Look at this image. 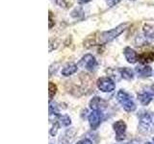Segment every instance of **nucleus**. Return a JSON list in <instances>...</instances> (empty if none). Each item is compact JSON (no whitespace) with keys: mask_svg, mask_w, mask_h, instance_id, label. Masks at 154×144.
I'll return each mask as SVG.
<instances>
[{"mask_svg":"<svg viewBox=\"0 0 154 144\" xmlns=\"http://www.w3.org/2000/svg\"><path fill=\"white\" fill-rule=\"evenodd\" d=\"M114 131L116 132V139L118 141H122L125 138V132H126V124L122 120H119L113 125Z\"/></svg>","mask_w":154,"mask_h":144,"instance_id":"obj_6","label":"nucleus"},{"mask_svg":"<svg viewBox=\"0 0 154 144\" xmlns=\"http://www.w3.org/2000/svg\"><path fill=\"white\" fill-rule=\"evenodd\" d=\"M138 99L140 100V102H141L143 106H146L151 102L152 94L149 93L148 91H146V92L138 94Z\"/></svg>","mask_w":154,"mask_h":144,"instance_id":"obj_12","label":"nucleus"},{"mask_svg":"<svg viewBox=\"0 0 154 144\" xmlns=\"http://www.w3.org/2000/svg\"><path fill=\"white\" fill-rule=\"evenodd\" d=\"M113 1H115V0H113ZM113 1H112V2H113Z\"/></svg>","mask_w":154,"mask_h":144,"instance_id":"obj_25","label":"nucleus"},{"mask_svg":"<svg viewBox=\"0 0 154 144\" xmlns=\"http://www.w3.org/2000/svg\"><path fill=\"white\" fill-rule=\"evenodd\" d=\"M97 86L103 92H112L116 88V85L112 79L108 77H102L97 80Z\"/></svg>","mask_w":154,"mask_h":144,"instance_id":"obj_4","label":"nucleus"},{"mask_svg":"<svg viewBox=\"0 0 154 144\" xmlns=\"http://www.w3.org/2000/svg\"><path fill=\"white\" fill-rule=\"evenodd\" d=\"M129 26V23H122L120 25L117 26L116 28L112 29V30L106 31L103 33H100L99 37L96 38H94V41L91 42L93 45H96V44H106L107 42L112 41L113 40H115L116 38H118L120 34L123 33L126 28Z\"/></svg>","mask_w":154,"mask_h":144,"instance_id":"obj_1","label":"nucleus"},{"mask_svg":"<svg viewBox=\"0 0 154 144\" xmlns=\"http://www.w3.org/2000/svg\"><path fill=\"white\" fill-rule=\"evenodd\" d=\"M103 120V113L101 110H93L89 115V123L91 129H96Z\"/></svg>","mask_w":154,"mask_h":144,"instance_id":"obj_7","label":"nucleus"},{"mask_svg":"<svg viewBox=\"0 0 154 144\" xmlns=\"http://www.w3.org/2000/svg\"><path fill=\"white\" fill-rule=\"evenodd\" d=\"M48 89H49V102H51L53 97H54L57 92V86L54 83L49 82V84H48Z\"/></svg>","mask_w":154,"mask_h":144,"instance_id":"obj_16","label":"nucleus"},{"mask_svg":"<svg viewBox=\"0 0 154 144\" xmlns=\"http://www.w3.org/2000/svg\"><path fill=\"white\" fill-rule=\"evenodd\" d=\"M53 26H54V21H53V19H52V13L49 12V29H51Z\"/></svg>","mask_w":154,"mask_h":144,"instance_id":"obj_19","label":"nucleus"},{"mask_svg":"<svg viewBox=\"0 0 154 144\" xmlns=\"http://www.w3.org/2000/svg\"><path fill=\"white\" fill-rule=\"evenodd\" d=\"M58 118H59L60 122L62 123V125H64V126H69V125L71 124V119L70 117L69 116V115H59L58 116Z\"/></svg>","mask_w":154,"mask_h":144,"instance_id":"obj_17","label":"nucleus"},{"mask_svg":"<svg viewBox=\"0 0 154 144\" xmlns=\"http://www.w3.org/2000/svg\"><path fill=\"white\" fill-rule=\"evenodd\" d=\"M119 72H120V75H122V77L125 80H132L133 77H134L133 70L131 68H128V67H123V68H120Z\"/></svg>","mask_w":154,"mask_h":144,"instance_id":"obj_14","label":"nucleus"},{"mask_svg":"<svg viewBox=\"0 0 154 144\" xmlns=\"http://www.w3.org/2000/svg\"><path fill=\"white\" fill-rule=\"evenodd\" d=\"M128 144H138V143L136 141H132V142H129Z\"/></svg>","mask_w":154,"mask_h":144,"instance_id":"obj_22","label":"nucleus"},{"mask_svg":"<svg viewBox=\"0 0 154 144\" xmlns=\"http://www.w3.org/2000/svg\"><path fill=\"white\" fill-rule=\"evenodd\" d=\"M77 71V65L74 64H67L66 66H65L64 68L62 70V74L67 77V76H70L72 74H74L75 72Z\"/></svg>","mask_w":154,"mask_h":144,"instance_id":"obj_13","label":"nucleus"},{"mask_svg":"<svg viewBox=\"0 0 154 144\" xmlns=\"http://www.w3.org/2000/svg\"><path fill=\"white\" fill-rule=\"evenodd\" d=\"M58 129H59V123L54 122V123H53V125H52L51 129H50V134H51L52 136H56V134L58 132Z\"/></svg>","mask_w":154,"mask_h":144,"instance_id":"obj_18","label":"nucleus"},{"mask_svg":"<svg viewBox=\"0 0 154 144\" xmlns=\"http://www.w3.org/2000/svg\"><path fill=\"white\" fill-rule=\"evenodd\" d=\"M144 144H152V143H150V142H146V143H144Z\"/></svg>","mask_w":154,"mask_h":144,"instance_id":"obj_23","label":"nucleus"},{"mask_svg":"<svg viewBox=\"0 0 154 144\" xmlns=\"http://www.w3.org/2000/svg\"><path fill=\"white\" fill-rule=\"evenodd\" d=\"M105 106H106L105 101H103L99 97H94L90 102V107L94 110H100L102 108H104Z\"/></svg>","mask_w":154,"mask_h":144,"instance_id":"obj_10","label":"nucleus"},{"mask_svg":"<svg viewBox=\"0 0 154 144\" xmlns=\"http://www.w3.org/2000/svg\"><path fill=\"white\" fill-rule=\"evenodd\" d=\"M140 130L143 133H151L154 131V123L151 115L148 112L143 113V115H141L140 117Z\"/></svg>","mask_w":154,"mask_h":144,"instance_id":"obj_3","label":"nucleus"},{"mask_svg":"<svg viewBox=\"0 0 154 144\" xmlns=\"http://www.w3.org/2000/svg\"><path fill=\"white\" fill-rule=\"evenodd\" d=\"M143 31L146 38H154V26L150 25V24H144L143 27Z\"/></svg>","mask_w":154,"mask_h":144,"instance_id":"obj_15","label":"nucleus"},{"mask_svg":"<svg viewBox=\"0 0 154 144\" xmlns=\"http://www.w3.org/2000/svg\"><path fill=\"white\" fill-rule=\"evenodd\" d=\"M135 71L138 74L139 77L142 78H146L152 75V68L148 65H139L135 68Z\"/></svg>","mask_w":154,"mask_h":144,"instance_id":"obj_9","label":"nucleus"},{"mask_svg":"<svg viewBox=\"0 0 154 144\" xmlns=\"http://www.w3.org/2000/svg\"><path fill=\"white\" fill-rule=\"evenodd\" d=\"M117 98L119 104L122 106L123 109L128 112H134L136 110V105H135L134 101L132 100L131 96L124 90H119L117 94Z\"/></svg>","mask_w":154,"mask_h":144,"instance_id":"obj_2","label":"nucleus"},{"mask_svg":"<svg viewBox=\"0 0 154 144\" xmlns=\"http://www.w3.org/2000/svg\"><path fill=\"white\" fill-rule=\"evenodd\" d=\"M76 144H93V143H91V141L89 140V139H82V140L78 141Z\"/></svg>","mask_w":154,"mask_h":144,"instance_id":"obj_20","label":"nucleus"},{"mask_svg":"<svg viewBox=\"0 0 154 144\" xmlns=\"http://www.w3.org/2000/svg\"><path fill=\"white\" fill-rule=\"evenodd\" d=\"M154 61V52L149 51V52H144L143 54L139 56V62L141 64H148Z\"/></svg>","mask_w":154,"mask_h":144,"instance_id":"obj_11","label":"nucleus"},{"mask_svg":"<svg viewBox=\"0 0 154 144\" xmlns=\"http://www.w3.org/2000/svg\"><path fill=\"white\" fill-rule=\"evenodd\" d=\"M123 54L129 64H135V62H137V61H139L138 54L131 47H125L123 50Z\"/></svg>","mask_w":154,"mask_h":144,"instance_id":"obj_8","label":"nucleus"},{"mask_svg":"<svg viewBox=\"0 0 154 144\" xmlns=\"http://www.w3.org/2000/svg\"><path fill=\"white\" fill-rule=\"evenodd\" d=\"M79 64L82 67H84V68L91 71V70H94L96 67V65H97V62H96L95 58L91 54H86L85 56L82 57Z\"/></svg>","mask_w":154,"mask_h":144,"instance_id":"obj_5","label":"nucleus"},{"mask_svg":"<svg viewBox=\"0 0 154 144\" xmlns=\"http://www.w3.org/2000/svg\"><path fill=\"white\" fill-rule=\"evenodd\" d=\"M153 142H154V137H153Z\"/></svg>","mask_w":154,"mask_h":144,"instance_id":"obj_24","label":"nucleus"},{"mask_svg":"<svg viewBox=\"0 0 154 144\" xmlns=\"http://www.w3.org/2000/svg\"><path fill=\"white\" fill-rule=\"evenodd\" d=\"M80 2H82V3H87V2H90L91 0H79Z\"/></svg>","mask_w":154,"mask_h":144,"instance_id":"obj_21","label":"nucleus"}]
</instances>
